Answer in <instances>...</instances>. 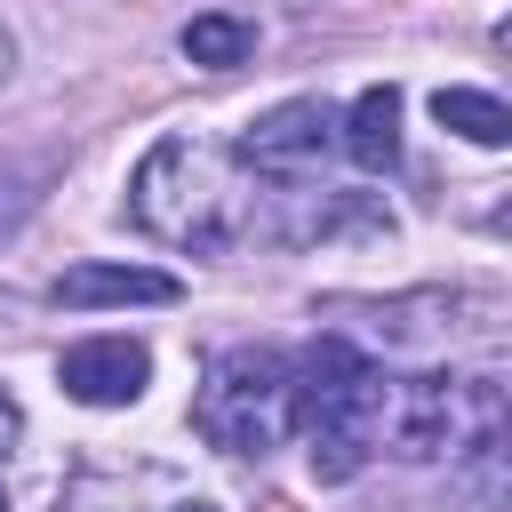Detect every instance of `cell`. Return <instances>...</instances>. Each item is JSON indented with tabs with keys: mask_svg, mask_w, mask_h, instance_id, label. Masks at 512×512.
<instances>
[{
	"mask_svg": "<svg viewBox=\"0 0 512 512\" xmlns=\"http://www.w3.org/2000/svg\"><path fill=\"white\" fill-rule=\"evenodd\" d=\"M344 328L336 336H368V344H384V352H448L456 344V312H464V296H448V288H416V296H392V304H328Z\"/></svg>",
	"mask_w": 512,
	"mask_h": 512,
	"instance_id": "obj_5",
	"label": "cell"
},
{
	"mask_svg": "<svg viewBox=\"0 0 512 512\" xmlns=\"http://www.w3.org/2000/svg\"><path fill=\"white\" fill-rule=\"evenodd\" d=\"M56 384H64L80 408H128V400H144V384H152V352H144L136 336H80V344H64Z\"/></svg>",
	"mask_w": 512,
	"mask_h": 512,
	"instance_id": "obj_7",
	"label": "cell"
},
{
	"mask_svg": "<svg viewBox=\"0 0 512 512\" xmlns=\"http://www.w3.org/2000/svg\"><path fill=\"white\" fill-rule=\"evenodd\" d=\"M8 64H16V48H8V32H0V80H8Z\"/></svg>",
	"mask_w": 512,
	"mask_h": 512,
	"instance_id": "obj_14",
	"label": "cell"
},
{
	"mask_svg": "<svg viewBox=\"0 0 512 512\" xmlns=\"http://www.w3.org/2000/svg\"><path fill=\"white\" fill-rule=\"evenodd\" d=\"M56 512H216L208 496H184L160 472H72Z\"/></svg>",
	"mask_w": 512,
	"mask_h": 512,
	"instance_id": "obj_8",
	"label": "cell"
},
{
	"mask_svg": "<svg viewBox=\"0 0 512 512\" xmlns=\"http://www.w3.org/2000/svg\"><path fill=\"white\" fill-rule=\"evenodd\" d=\"M432 120L456 128L464 144H512V112H504V96H488V88H440V96H432Z\"/></svg>",
	"mask_w": 512,
	"mask_h": 512,
	"instance_id": "obj_11",
	"label": "cell"
},
{
	"mask_svg": "<svg viewBox=\"0 0 512 512\" xmlns=\"http://www.w3.org/2000/svg\"><path fill=\"white\" fill-rule=\"evenodd\" d=\"M128 216L168 248H232L256 224V168L216 136H160L128 176Z\"/></svg>",
	"mask_w": 512,
	"mask_h": 512,
	"instance_id": "obj_1",
	"label": "cell"
},
{
	"mask_svg": "<svg viewBox=\"0 0 512 512\" xmlns=\"http://www.w3.org/2000/svg\"><path fill=\"white\" fill-rule=\"evenodd\" d=\"M288 392H296L288 352H272V344H232V352L208 360L200 400H192V424H200V440L224 448V456H264V448H280V432H288Z\"/></svg>",
	"mask_w": 512,
	"mask_h": 512,
	"instance_id": "obj_4",
	"label": "cell"
},
{
	"mask_svg": "<svg viewBox=\"0 0 512 512\" xmlns=\"http://www.w3.org/2000/svg\"><path fill=\"white\" fill-rule=\"evenodd\" d=\"M296 368V392H288V424H304V448H312V472L320 480H352L368 456H376V416H384V360L352 336H320L312 352L288 360Z\"/></svg>",
	"mask_w": 512,
	"mask_h": 512,
	"instance_id": "obj_2",
	"label": "cell"
},
{
	"mask_svg": "<svg viewBox=\"0 0 512 512\" xmlns=\"http://www.w3.org/2000/svg\"><path fill=\"white\" fill-rule=\"evenodd\" d=\"M184 56H192L200 72H232V64L256 56V24H248V16H224V8H216V16H192V24H184Z\"/></svg>",
	"mask_w": 512,
	"mask_h": 512,
	"instance_id": "obj_12",
	"label": "cell"
},
{
	"mask_svg": "<svg viewBox=\"0 0 512 512\" xmlns=\"http://www.w3.org/2000/svg\"><path fill=\"white\" fill-rule=\"evenodd\" d=\"M32 200H40V176H32V168H16V160H0V240L32 216Z\"/></svg>",
	"mask_w": 512,
	"mask_h": 512,
	"instance_id": "obj_13",
	"label": "cell"
},
{
	"mask_svg": "<svg viewBox=\"0 0 512 512\" xmlns=\"http://www.w3.org/2000/svg\"><path fill=\"white\" fill-rule=\"evenodd\" d=\"M0 512H8V488H0Z\"/></svg>",
	"mask_w": 512,
	"mask_h": 512,
	"instance_id": "obj_15",
	"label": "cell"
},
{
	"mask_svg": "<svg viewBox=\"0 0 512 512\" xmlns=\"http://www.w3.org/2000/svg\"><path fill=\"white\" fill-rule=\"evenodd\" d=\"M328 144H336V112H328L320 96H288V104H272V112L240 136V160H248L256 176H304V168H320Z\"/></svg>",
	"mask_w": 512,
	"mask_h": 512,
	"instance_id": "obj_6",
	"label": "cell"
},
{
	"mask_svg": "<svg viewBox=\"0 0 512 512\" xmlns=\"http://www.w3.org/2000/svg\"><path fill=\"white\" fill-rule=\"evenodd\" d=\"M344 152L360 168H392L400 160V88H360V104L344 112Z\"/></svg>",
	"mask_w": 512,
	"mask_h": 512,
	"instance_id": "obj_10",
	"label": "cell"
},
{
	"mask_svg": "<svg viewBox=\"0 0 512 512\" xmlns=\"http://www.w3.org/2000/svg\"><path fill=\"white\" fill-rule=\"evenodd\" d=\"M176 296H184L176 272H152V264H72L56 280V304H80V312H96V304H176Z\"/></svg>",
	"mask_w": 512,
	"mask_h": 512,
	"instance_id": "obj_9",
	"label": "cell"
},
{
	"mask_svg": "<svg viewBox=\"0 0 512 512\" xmlns=\"http://www.w3.org/2000/svg\"><path fill=\"white\" fill-rule=\"evenodd\" d=\"M376 448L408 456V464H488L504 456V384L480 376H392L384 384V416H376Z\"/></svg>",
	"mask_w": 512,
	"mask_h": 512,
	"instance_id": "obj_3",
	"label": "cell"
}]
</instances>
